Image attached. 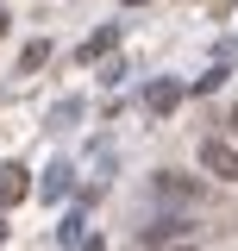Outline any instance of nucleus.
Here are the masks:
<instances>
[{
  "instance_id": "f257e3e1",
  "label": "nucleus",
  "mask_w": 238,
  "mask_h": 251,
  "mask_svg": "<svg viewBox=\"0 0 238 251\" xmlns=\"http://www.w3.org/2000/svg\"><path fill=\"white\" fill-rule=\"evenodd\" d=\"M201 170H207V176H219V182H238V145L207 138V145H201Z\"/></svg>"
},
{
  "instance_id": "423d86ee",
  "label": "nucleus",
  "mask_w": 238,
  "mask_h": 251,
  "mask_svg": "<svg viewBox=\"0 0 238 251\" xmlns=\"http://www.w3.org/2000/svg\"><path fill=\"white\" fill-rule=\"evenodd\" d=\"M157 195H163V201H194V182L176 176V170H163V176H157Z\"/></svg>"
},
{
  "instance_id": "7ed1b4c3",
  "label": "nucleus",
  "mask_w": 238,
  "mask_h": 251,
  "mask_svg": "<svg viewBox=\"0 0 238 251\" xmlns=\"http://www.w3.org/2000/svg\"><path fill=\"white\" fill-rule=\"evenodd\" d=\"M31 195V170H19V163H6L0 170V207H19Z\"/></svg>"
},
{
  "instance_id": "6e6552de",
  "label": "nucleus",
  "mask_w": 238,
  "mask_h": 251,
  "mask_svg": "<svg viewBox=\"0 0 238 251\" xmlns=\"http://www.w3.org/2000/svg\"><path fill=\"white\" fill-rule=\"evenodd\" d=\"M157 251H194V239H176V245H157Z\"/></svg>"
},
{
  "instance_id": "f8f14e48",
  "label": "nucleus",
  "mask_w": 238,
  "mask_h": 251,
  "mask_svg": "<svg viewBox=\"0 0 238 251\" xmlns=\"http://www.w3.org/2000/svg\"><path fill=\"white\" fill-rule=\"evenodd\" d=\"M132 6H144V0H132Z\"/></svg>"
},
{
  "instance_id": "9d476101",
  "label": "nucleus",
  "mask_w": 238,
  "mask_h": 251,
  "mask_svg": "<svg viewBox=\"0 0 238 251\" xmlns=\"http://www.w3.org/2000/svg\"><path fill=\"white\" fill-rule=\"evenodd\" d=\"M226 126H232V132H238V100H232V120H226Z\"/></svg>"
},
{
  "instance_id": "39448f33",
  "label": "nucleus",
  "mask_w": 238,
  "mask_h": 251,
  "mask_svg": "<svg viewBox=\"0 0 238 251\" xmlns=\"http://www.w3.org/2000/svg\"><path fill=\"white\" fill-rule=\"evenodd\" d=\"M113 44H119V31H94L88 44L75 50V63H100V57H113Z\"/></svg>"
},
{
  "instance_id": "9b49d317",
  "label": "nucleus",
  "mask_w": 238,
  "mask_h": 251,
  "mask_svg": "<svg viewBox=\"0 0 238 251\" xmlns=\"http://www.w3.org/2000/svg\"><path fill=\"white\" fill-rule=\"evenodd\" d=\"M0 31H6V13H0Z\"/></svg>"
},
{
  "instance_id": "1a4fd4ad",
  "label": "nucleus",
  "mask_w": 238,
  "mask_h": 251,
  "mask_svg": "<svg viewBox=\"0 0 238 251\" xmlns=\"http://www.w3.org/2000/svg\"><path fill=\"white\" fill-rule=\"evenodd\" d=\"M82 251H107V245H100V239H88V245H82Z\"/></svg>"
},
{
  "instance_id": "f03ea898",
  "label": "nucleus",
  "mask_w": 238,
  "mask_h": 251,
  "mask_svg": "<svg viewBox=\"0 0 238 251\" xmlns=\"http://www.w3.org/2000/svg\"><path fill=\"white\" fill-rule=\"evenodd\" d=\"M176 239H188V220L169 214V220H157V226H138V245L157 251V245H176Z\"/></svg>"
},
{
  "instance_id": "20e7f679",
  "label": "nucleus",
  "mask_w": 238,
  "mask_h": 251,
  "mask_svg": "<svg viewBox=\"0 0 238 251\" xmlns=\"http://www.w3.org/2000/svg\"><path fill=\"white\" fill-rule=\"evenodd\" d=\"M182 94H188V88H182V82H157V88H150V100H144V107H150V113H157V120H163V113H176V107H182Z\"/></svg>"
},
{
  "instance_id": "0eeeda50",
  "label": "nucleus",
  "mask_w": 238,
  "mask_h": 251,
  "mask_svg": "<svg viewBox=\"0 0 238 251\" xmlns=\"http://www.w3.org/2000/svg\"><path fill=\"white\" fill-rule=\"evenodd\" d=\"M44 57H50V44H25V57H19V75H31Z\"/></svg>"
}]
</instances>
